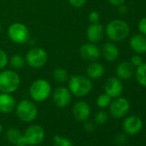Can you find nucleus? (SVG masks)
Listing matches in <instances>:
<instances>
[{"instance_id":"f257e3e1","label":"nucleus","mask_w":146,"mask_h":146,"mask_svg":"<svg viewBox=\"0 0 146 146\" xmlns=\"http://www.w3.org/2000/svg\"><path fill=\"white\" fill-rule=\"evenodd\" d=\"M68 89L71 95L82 98L87 96L93 89L91 79L84 75H73L68 80Z\"/></svg>"},{"instance_id":"f03ea898","label":"nucleus","mask_w":146,"mask_h":146,"mask_svg":"<svg viewBox=\"0 0 146 146\" xmlns=\"http://www.w3.org/2000/svg\"><path fill=\"white\" fill-rule=\"evenodd\" d=\"M130 27L123 20L114 19L108 23L105 29V34L113 42H119L129 35Z\"/></svg>"},{"instance_id":"7ed1b4c3","label":"nucleus","mask_w":146,"mask_h":146,"mask_svg":"<svg viewBox=\"0 0 146 146\" xmlns=\"http://www.w3.org/2000/svg\"><path fill=\"white\" fill-rule=\"evenodd\" d=\"M21 78L13 70H4L0 72V93L12 94L20 86Z\"/></svg>"},{"instance_id":"20e7f679","label":"nucleus","mask_w":146,"mask_h":146,"mask_svg":"<svg viewBox=\"0 0 146 146\" xmlns=\"http://www.w3.org/2000/svg\"><path fill=\"white\" fill-rule=\"evenodd\" d=\"M15 110L17 118L24 123H31L38 116V108L35 103L28 99H23L17 103Z\"/></svg>"},{"instance_id":"39448f33","label":"nucleus","mask_w":146,"mask_h":146,"mask_svg":"<svg viewBox=\"0 0 146 146\" xmlns=\"http://www.w3.org/2000/svg\"><path fill=\"white\" fill-rule=\"evenodd\" d=\"M52 94V86L50 83L42 78L34 81L29 87V95L35 102H43L46 101Z\"/></svg>"},{"instance_id":"423d86ee","label":"nucleus","mask_w":146,"mask_h":146,"mask_svg":"<svg viewBox=\"0 0 146 146\" xmlns=\"http://www.w3.org/2000/svg\"><path fill=\"white\" fill-rule=\"evenodd\" d=\"M48 60L46 51L41 47L31 48L25 56L26 64L34 69H40L46 65Z\"/></svg>"},{"instance_id":"0eeeda50","label":"nucleus","mask_w":146,"mask_h":146,"mask_svg":"<svg viewBox=\"0 0 146 146\" xmlns=\"http://www.w3.org/2000/svg\"><path fill=\"white\" fill-rule=\"evenodd\" d=\"M8 36L10 40L19 45L25 44L29 41L30 33L28 27L22 23H14L8 29Z\"/></svg>"},{"instance_id":"6e6552de","label":"nucleus","mask_w":146,"mask_h":146,"mask_svg":"<svg viewBox=\"0 0 146 146\" xmlns=\"http://www.w3.org/2000/svg\"><path fill=\"white\" fill-rule=\"evenodd\" d=\"M23 137L29 146H36L40 144L46 137L44 128L37 124L29 125L23 132Z\"/></svg>"},{"instance_id":"1a4fd4ad","label":"nucleus","mask_w":146,"mask_h":146,"mask_svg":"<svg viewBox=\"0 0 146 146\" xmlns=\"http://www.w3.org/2000/svg\"><path fill=\"white\" fill-rule=\"evenodd\" d=\"M109 113L115 119L125 117L130 110V102L125 97H116L109 105Z\"/></svg>"},{"instance_id":"9d476101","label":"nucleus","mask_w":146,"mask_h":146,"mask_svg":"<svg viewBox=\"0 0 146 146\" xmlns=\"http://www.w3.org/2000/svg\"><path fill=\"white\" fill-rule=\"evenodd\" d=\"M52 99L54 105L59 108H66L71 102V93L68 88L59 86L52 92Z\"/></svg>"},{"instance_id":"9b49d317","label":"nucleus","mask_w":146,"mask_h":146,"mask_svg":"<svg viewBox=\"0 0 146 146\" xmlns=\"http://www.w3.org/2000/svg\"><path fill=\"white\" fill-rule=\"evenodd\" d=\"M91 114V108L85 101L77 102L72 108V115L78 122H85Z\"/></svg>"},{"instance_id":"f8f14e48","label":"nucleus","mask_w":146,"mask_h":146,"mask_svg":"<svg viewBox=\"0 0 146 146\" xmlns=\"http://www.w3.org/2000/svg\"><path fill=\"white\" fill-rule=\"evenodd\" d=\"M79 52L81 58L89 62L97 61L101 57V49L95 43L91 42L82 45Z\"/></svg>"},{"instance_id":"ddd939ff","label":"nucleus","mask_w":146,"mask_h":146,"mask_svg":"<svg viewBox=\"0 0 146 146\" xmlns=\"http://www.w3.org/2000/svg\"><path fill=\"white\" fill-rule=\"evenodd\" d=\"M122 128L125 134L133 136L141 131L143 128V121L139 117L131 115L124 119Z\"/></svg>"},{"instance_id":"4468645a","label":"nucleus","mask_w":146,"mask_h":146,"mask_svg":"<svg viewBox=\"0 0 146 146\" xmlns=\"http://www.w3.org/2000/svg\"><path fill=\"white\" fill-rule=\"evenodd\" d=\"M123 84L121 80L118 78H109L104 84L105 94L113 99L120 96L123 92Z\"/></svg>"},{"instance_id":"2eb2a0df","label":"nucleus","mask_w":146,"mask_h":146,"mask_svg":"<svg viewBox=\"0 0 146 146\" xmlns=\"http://www.w3.org/2000/svg\"><path fill=\"white\" fill-rule=\"evenodd\" d=\"M104 33H105V30L102 24H100L99 23H91L87 29L86 36H87L89 42L96 44L103 39Z\"/></svg>"},{"instance_id":"dca6fc26","label":"nucleus","mask_w":146,"mask_h":146,"mask_svg":"<svg viewBox=\"0 0 146 146\" xmlns=\"http://www.w3.org/2000/svg\"><path fill=\"white\" fill-rule=\"evenodd\" d=\"M7 141L16 146H28L23 137V133L17 127H10L5 131Z\"/></svg>"},{"instance_id":"f3484780","label":"nucleus","mask_w":146,"mask_h":146,"mask_svg":"<svg viewBox=\"0 0 146 146\" xmlns=\"http://www.w3.org/2000/svg\"><path fill=\"white\" fill-rule=\"evenodd\" d=\"M17 102L11 94L0 93V113L7 114L16 108Z\"/></svg>"},{"instance_id":"a211bd4d","label":"nucleus","mask_w":146,"mask_h":146,"mask_svg":"<svg viewBox=\"0 0 146 146\" xmlns=\"http://www.w3.org/2000/svg\"><path fill=\"white\" fill-rule=\"evenodd\" d=\"M116 76L120 80L130 79L134 74V66L129 61H122L116 67Z\"/></svg>"},{"instance_id":"6ab92c4d","label":"nucleus","mask_w":146,"mask_h":146,"mask_svg":"<svg viewBox=\"0 0 146 146\" xmlns=\"http://www.w3.org/2000/svg\"><path fill=\"white\" fill-rule=\"evenodd\" d=\"M101 54H102L105 60L108 62H113L118 59L119 56V50L114 43L107 42L102 46Z\"/></svg>"},{"instance_id":"aec40b11","label":"nucleus","mask_w":146,"mask_h":146,"mask_svg":"<svg viewBox=\"0 0 146 146\" xmlns=\"http://www.w3.org/2000/svg\"><path fill=\"white\" fill-rule=\"evenodd\" d=\"M105 73V68L103 64L101 63H98L96 61L91 62L86 70V75L90 79L97 80L102 78V76Z\"/></svg>"},{"instance_id":"412c9836","label":"nucleus","mask_w":146,"mask_h":146,"mask_svg":"<svg viewBox=\"0 0 146 146\" xmlns=\"http://www.w3.org/2000/svg\"><path fill=\"white\" fill-rule=\"evenodd\" d=\"M130 47L138 54L146 52V36L142 34L133 35L130 40Z\"/></svg>"},{"instance_id":"4be33fe9","label":"nucleus","mask_w":146,"mask_h":146,"mask_svg":"<svg viewBox=\"0 0 146 146\" xmlns=\"http://www.w3.org/2000/svg\"><path fill=\"white\" fill-rule=\"evenodd\" d=\"M52 76L54 81L60 83V84L65 83L69 80V75H68L67 70L62 67H57L53 69Z\"/></svg>"},{"instance_id":"5701e85b","label":"nucleus","mask_w":146,"mask_h":146,"mask_svg":"<svg viewBox=\"0 0 146 146\" xmlns=\"http://www.w3.org/2000/svg\"><path fill=\"white\" fill-rule=\"evenodd\" d=\"M135 77L137 83L146 88V63H143L140 66L137 67Z\"/></svg>"},{"instance_id":"b1692460","label":"nucleus","mask_w":146,"mask_h":146,"mask_svg":"<svg viewBox=\"0 0 146 146\" xmlns=\"http://www.w3.org/2000/svg\"><path fill=\"white\" fill-rule=\"evenodd\" d=\"M9 63H10V65L11 66L12 69L19 70V69H22L25 65L26 61H25V58H23L22 55H20V54H14L10 58Z\"/></svg>"},{"instance_id":"393cba45","label":"nucleus","mask_w":146,"mask_h":146,"mask_svg":"<svg viewBox=\"0 0 146 146\" xmlns=\"http://www.w3.org/2000/svg\"><path fill=\"white\" fill-rule=\"evenodd\" d=\"M52 143L53 146H74L70 139L60 135H55L53 137Z\"/></svg>"},{"instance_id":"a878e982","label":"nucleus","mask_w":146,"mask_h":146,"mask_svg":"<svg viewBox=\"0 0 146 146\" xmlns=\"http://www.w3.org/2000/svg\"><path fill=\"white\" fill-rule=\"evenodd\" d=\"M112 102V98L108 96L107 94H101L97 99H96V105L98 108L103 109V108H108L110 103Z\"/></svg>"},{"instance_id":"bb28decb","label":"nucleus","mask_w":146,"mask_h":146,"mask_svg":"<svg viewBox=\"0 0 146 146\" xmlns=\"http://www.w3.org/2000/svg\"><path fill=\"white\" fill-rule=\"evenodd\" d=\"M108 120V114L106 111L100 110L94 116V121L97 125H104Z\"/></svg>"},{"instance_id":"cd10ccee","label":"nucleus","mask_w":146,"mask_h":146,"mask_svg":"<svg viewBox=\"0 0 146 146\" xmlns=\"http://www.w3.org/2000/svg\"><path fill=\"white\" fill-rule=\"evenodd\" d=\"M9 63V58L8 55L6 52L0 48V70H4Z\"/></svg>"},{"instance_id":"c85d7f7f","label":"nucleus","mask_w":146,"mask_h":146,"mask_svg":"<svg viewBox=\"0 0 146 146\" xmlns=\"http://www.w3.org/2000/svg\"><path fill=\"white\" fill-rule=\"evenodd\" d=\"M68 2L72 7L80 9L85 5V4L87 3V0H68Z\"/></svg>"},{"instance_id":"c756f323","label":"nucleus","mask_w":146,"mask_h":146,"mask_svg":"<svg viewBox=\"0 0 146 146\" xmlns=\"http://www.w3.org/2000/svg\"><path fill=\"white\" fill-rule=\"evenodd\" d=\"M88 19L90 22V23H99V21H100V14H99V12H97L96 11H93L90 12L89 16H88Z\"/></svg>"},{"instance_id":"7c9ffc66","label":"nucleus","mask_w":146,"mask_h":146,"mask_svg":"<svg viewBox=\"0 0 146 146\" xmlns=\"http://www.w3.org/2000/svg\"><path fill=\"white\" fill-rule=\"evenodd\" d=\"M130 62L131 63V64L134 67H138V66H140L143 63V58L139 55H134V56L131 57Z\"/></svg>"},{"instance_id":"2f4dec72","label":"nucleus","mask_w":146,"mask_h":146,"mask_svg":"<svg viewBox=\"0 0 146 146\" xmlns=\"http://www.w3.org/2000/svg\"><path fill=\"white\" fill-rule=\"evenodd\" d=\"M137 27H138V30L140 31V33L146 36V17L142 18L139 21Z\"/></svg>"},{"instance_id":"473e14b6","label":"nucleus","mask_w":146,"mask_h":146,"mask_svg":"<svg viewBox=\"0 0 146 146\" xmlns=\"http://www.w3.org/2000/svg\"><path fill=\"white\" fill-rule=\"evenodd\" d=\"M127 137L125 134H118L115 137V142L119 145H124L126 143Z\"/></svg>"},{"instance_id":"72a5a7b5","label":"nucleus","mask_w":146,"mask_h":146,"mask_svg":"<svg viewBox=\"0 0 146 146\" xmlns=\"http://www.w3.org/2000/svg\"><path fill=\"white\" fill-rule=\"evenodd\" d=\"M84 130L87 132H93L96 130V125H95V124L93 122L86 120L84 122Z\"/></svg>"},{"instance_id":"f704fd0d","label":"nucleus","mask_w":146,"mask_h":146,"mask_svg":"<svg viewBox=\"0 0 146 146\" xmlns=\"http://www.w3.org/2000/svg\"><path fill=\"white\" fill-rule=\"evenodd\" d=\"M108 2L113 5V6H119L121 5H124L125 2V0H108Z\"/></svg>"},{"instance_id":"c9c22d12","label":"nucleus","mask_w":146,"mask_h":146,"mask_svg":"<svg viewBox=\"0 0 146 146\" xmlns=\"http://www.w3.org/2000/svg\"><path fill=\"white\" fill-rule=\"evenodd\" d=\"M127 11H128L127 7H126L125 5H121L118 6V12H119L120 15L124 16V15H125V14L127 13Z\"/></svg>"},{"instance_id":"e433bc0d","label":"nucleus","mask_w":146,"mask_h":146,"mask_svg":"<svg viewBox=\"0 0 146 146\" xmlns=\"http://www.w3.org/2000/svg\"><path fill=\"white\" fill-rule=\"evenodd\" d=\"M3 131H4V126H3V125L0 124V134H1Z\"/></svg>"},{"instance_id":"4c0bfd02","label":"nucleus","mask_w":146,"mask_h":146,"mask_svg":"<svg viewBox=\"0 0 146 146\" xmlns=\"http://www.w3.org/2000/svg\"><path fill=\"white\" fill-rule=\"evenodd\" d=\"M1 29H2V27H1V24H0V32H1Z\"/></svg>"}]
</instances>
